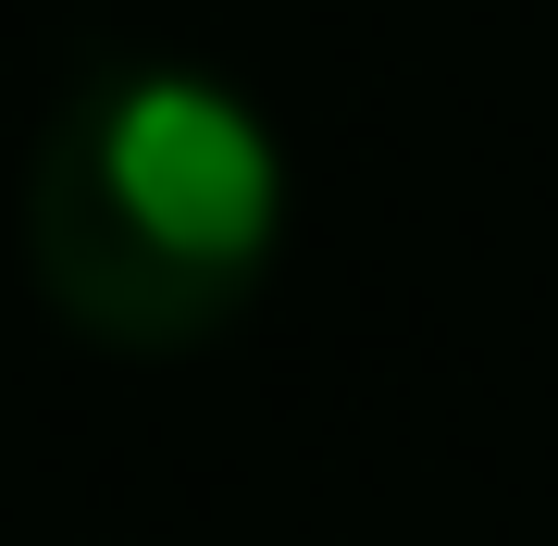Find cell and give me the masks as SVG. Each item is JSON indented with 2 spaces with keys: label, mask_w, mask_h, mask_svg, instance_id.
Here are the masks:
<instances>
[{
  "label": "cell",
  "mask_w": 558,
  "mask_h": 546,
  "mask_svg": "<svg viewBox=\"0 0 558 546\" xmlns=\"http://www.w3.org/2000/svg\"><path fill=\"white\" fill-rule=\"evenodd\" d=\"M286 248V149L199 62H87L25 149V274L87 348L186 361Z\"/></svg>",
  "instance_id": "cell-1"
}]
</instances>
